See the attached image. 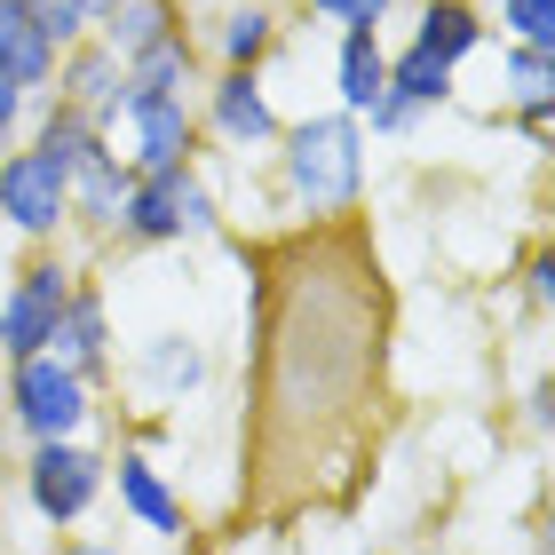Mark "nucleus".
Listing matches in <instances>:
<instances>
[{
	"mask_svg": "<svg viewBox=\"0 0 555 555\" xmlns=\"http://www.w3.org/2000/svg\"><path fill=\"white\" fill-rule=\"evenodd\" d=\"M286 33H294L286 0H215V9L191 16L198 56L222 64V72H270L278 48H286Z\"/></svg>",
	"mask_w": 555,
	"mask_h": 555,
	"instance_id": "obj_10",
	"label": "nucleus"
},
{
	"mask_svg": "<svg viewBox=\"0 0 555 555\" xmlns=\"http://www.w3.org/2000/svg\"><path fill=\"white\" fill-rule=\"evenodd\" d=\"M119 88H128V64H119L104 40H80V48H64V56H56V88H48V95L72 104V112H88L95 128H112Z\"/></svg>",
	"mask_w": 555,
	"mask_h": 555,
	"instance_id": "obj_15",
	"label": "nucleus"
},
{
	"mask_svg": "<svg viewBox=\"0 0 555 555\" xmlns=\"http://www.w3.org/2000/svg\"><path fill=\"white\" fill-rule=\"evenodd\" d=\"M389 95H405V104H413L421 119H437V112H452V104H461V72L397 40V48H389Z\"/></svg>",
	"mask_w": 555,
	"mask_h": 555,
	"instance_id": "obj_19",
	"label": "nucleus"
},
{
	"mask_svg": "<svg viewBox=\"0 0 555 555\" xmlns=\"http://www.w3.org/2000/svg\"><path fill=\"white\" fill-rule=\"evenodd\" d=\"M524 301H532V318H547V301H555V255H547V238L524 246Z\"/></svg>",
	"mask_w": 555,
	"mask_h": 555,
	"instance_id": "obj_25",
	"label": "nucleus"
},
{
	"mask_svg": "<svg viewBox=\"0 0 555 555\" xmlns=\"http://www.w3.org/2000/svg\"><path fill=\"white\" fill-rule=\"evenodd\" d=\"M270 183H278V207H286L301 231L318 222H349L365 207V183H373V159H365V128L349 112H301L278 128L270 143Z\"/></svg>",
	"mask_w": 555,
	"mask_h": 555,
	"instance_id": "obj_2",
	"label": "nucleus"
},
{
	"mask_svg": "<svg viewBox=\"0 0 555 555\" xmlns=\"http://www.w3.org/2000/svg\"><path fill=\"white\" fill-rule=\"evenodd\" d=\"M198 80H207V56H198L191 33H175V40L151 48V56L128 64V88L119 95H198Z\"/></svg>",
	"mask_w": 555,
	"mask_h": 555,
	"instance_id": "obj_18",
	"label": "nucleus"
},
{
	"mask_svg": "<svg viewBox=\"0 0 555 555\" xmlns=\"http://www.w3.org/2000/svg\"><path fill=\"white\" fill-rule=\"evenodd\" d=\"M0 428L16 444H48V437H95L104 428V389L80 382L64 358H9L0 365Z\"/></svg>",
	"mask_w": 555,
	"mask_h": 555,
	"instance_id": "obj_4",
	"label": "nucleus"
},
{
	"mask_svg": "<svg viewBox=\"0 0 555 555\" xmlns=\"http://www.w3.org/2000/svg\"><path fill=\"white\" fill-rule=\"evenodd\" d=\"M310 16V33H389L405 0H294Z\"/></svg>",
	"mask_w": 555,
	"mask_h": 555,
	"instance_id": "obj_21",
	"label": "nucleus"
},
{
	"mask_svg": "<svg viewBox=\"0 0 555 555\" xmlns=\"http://www.w3.org/2000/svg\"><path fill=\"white\" fill-rule=\"evenodd\" d=\"M191 112H198V143H207V151H231V159H270L278 128H286V112L270 104V80H262V72H222V64H207Z\"/></svg>",
	"mask_w": 555,
	"mask_h": 555,
	"instance_id": "obj_7",
	"label": "nucleus"
},
{
	"mask_svg": "<svg viewBox=\"0 0 555 555\" xmlns=\"http://www.w3.org/2000/svg\"><path fill=\"white\" fill-rule=\"evenodd\" d=\"M24 16H33V33L56 48V56H64V48H80V40H95L88 16H80V0H24Z\"/></svg>",
	"mask_w": 555,
	"mask_h": 555,
	"instance_id": "obj_23",
	"label": "nucleus"
},
{
	"mask_svg": "<svg viewBox=\"0 0 555 555\" xmlns=\"http://www.w3.org/2000/svg\"><path fill=\"white\" fill-rule=\"evenodd\" d=\"M48 555H128L119 540H64V547H48Z\"/></svg>",
	"mask_w": 555,
	"mask_h": 555,
	"instance_id": "obj_27",
	"label": "nucleus"
},
{
	"mask_svg": "<svg viewBox=\"0 0 555 555\" xmlns=\"http://www.w3.org/2000/svg\"><path fill=\"white\" fill-rule=\"evenodd\" d=\"M104 135H112V151H119L135 175H167V167L207 159L191 95H119V112H112Z\"/></svg>",
	"mask_w": 555,
	"mask_h": 555,
	"instance_id": "obj_9",
	"label": "nucleus"
},
{
	"mask_svg": "<svg viewBox=\"0 0 555 555\" xmlns=\"http://www.w3.org/2000/svg\"><path fill=\"white\" fill-rule=\"evenodd\" d=\"M24 119H33V95H24L9 72H0V151H16V143H24Z\"/></svg>",
	"mask_w": 555,
	"mask_h": 555,
	"instance_id": "obj_26",
	"label": "nucleus"
},
{
	"mask_svg": "<svg viewBox=\"0 0 555 555\" xmlns=\"http://www.w3.org/2000/svg\"><path fill=\"white\" fill-rule=\"evenodd\" d=\"M397 16H405V48H421V56H437L452 72H468L492 48V16L476 0H405Z\"/></svg>",
	"mask_w": 555,
	"mask_h": 555,
	"instance_id": "obj_14",
	"label": "nucleus"
},
{
	"mask_svg": "<svg viewBox=\"0 0 555 555\" xmlns=\"http://www.w3.org/2000/svg\"><path fill=\"white\" fill-rule=\"evenodd\" d=\"M207 238H222V183L207 159H191L167 175H135L112 255H183V246H207Z\"/></svg>",
	"mask_w": 555,
	"mask_h": 555,
	"instance_id": "obj_3",
	"label": "nucleus"
},
{
	"mask_svg": "<svg viewBox=\"0 0 555 555\" xmlns=\"http://www.w3.org/2000/svg\"><path fill=\"white\" fill-rule=\"evenodd\" d=\"M104 461H112L104 437H48V444H24L9 461V476H16L33 524L80 532V524L95 516V500H104Z\"/></svg>",
	"mask_w": 555,
	"mask_h": 555,
	"instance_id": "obj_5",
	"label": "nucleus"
},
{
	"mask_svg": "<svg viewBox=\"0 0 555 555\" xmlns=\"http://www.w3.org/2000/svg\"><path fill=\"white\" fill-rule=\"evenodd\" d=\"M0 485H9V444H0Z\"/></svg>",
	"mask_w": 555,
	"mask_h": 555,
	"instance_id": "obj_29",
	"label": "nucleus"
},
{
	"mask_svg": "<svg viewBox=\"0 0 555 555\" xmlns=\"http://www.w3.org/2000/svg\"><path fill=\"white\" fill-rule=\"evenodd\" d=\"M492 40L555 48V0H500V9H492Z\"/></svg>",
	"mask_w": 555,
	"mask_h": 555,
	"instance_id": "obj_22",
	"label": "nucleus"
},
{
	"mask_svg": "<svg viewBox=\"0 0 555 555\" xmlns=\"http://www.w3.org/2000/svg\"><path fill=\"white\" fill-rule=\"evenodd\" d=\"M358 128H365V143H413L421 128H437V119H421V112L405 104V95H389V88H382V104H373V112L358 119Z\"/></svg>",
	"mask_w": 555,
	"mask_h": 555,
	"instance_id": "obj_24",
	"label": "nucleus"
},
{
	"mask_svg": "<svg viewBox=\"0 0 555 555\" xmlns=\"http://www.w3.org/2000/svg\"><path fill=\"white\" fill-rule=\"evenodd\" d=\"M476 9H485V16H492V9H500V0H476Z\"/></svg>",
	"mask_w": 555,
	"mask_h": 555,
	"instance_id": "obj_30",
	"label": "nucleus"
},
{
	"mask_svg": "<svg viewBox=\"0 0 555 555\" xmlns=\"http://www.w3.org/2000/svg\"><path fill=\"white\" fill-rule=\"evenodd\" d=\"M104 492L119 500V516L135 524V532H151V540H167V547H183V532H191V508H183V492H175V476L151 461L143 444H119L112 461H104Z\"/></svg>",
	"mask_w": 555,
	"mask_h": 555,
	"instance_id": "obj_12",
	"label": "nucleus"
},
{
	"mask_svg": "<svg viewBox=\"0 0 555 555\" xmlns=\"http://www.w3.org/2000/svg\"><path fill=\"white\" fill-rule=\"evenodd\" d=\"M492 48H500L492 112H532V104H555V48H516V40H492Z\"/></svg>",
	"mask_w": 555,
	"mask_h": 555,
	"instance_id": "obj_20",
	"label": "nucleus"
},
{
	"mask_svg": "<svg viewBox=\"0 0 555 555\" xmlns=\"http://www.w3.org/2000/svg\"><path fill=\"white\" fill-rule=\"evenodd\" d=\"M325 80H334V112L365 119L382 104V88H389V33H334Z\"/></svg>",
	"mask_w": 555,
	"mask_h": 555,
	"instance_id": "obj_16",
	"label": "nucleus"
},
{
	"mask_svg": "<svg viewBox=\"0 0 555 555\" xmlns=\"http://www.w3.org/2000/svg\"><path fill=\"white\" fill-rule=\"evenodd\" d=\"M175 33H191L183 0H119V9H112L104 24H95V40H104L119 64L151 56V48H159V40H175Z\"/></svg>",
	"mask_w": 555,
	"mask_h": 555,
	"instance_id": "obj_17",
	"label": "nucleus"
},
{
	"mask_svg": "<svg viewBox=\"0 0 555 555\" xmlns=\"http://www.w3.org/2000/svg\"><path fill=\"white\" fill-rule=\"evenodd\" d=\"M112 9H119V0H80V16H88V33H95V24H104Z\"/></svg>",
	"mask_w": 555,
	"mask_h": 555,
	"instance_id": "obj_28",
	"label": "nucleus"
},
{
	"mask_svg": "<svg viewBox=\"0 0 555 555\" xmlns=\"http://www.w3.org/2000/svg\"><path fill=\"white\" fill-rule=\"evenodd\" d=\"M48 358H64L80 382H95L112 397V365H119V318H112V286L104 278H80L56 318V341H48Z\"/></svg>",
	"mask_w": 555,
	"mask_h": 555,
	"instance_id": "obj_13",
	"label": "nucleus"
},
{
	"mask_svg": "<svg viewBox=\"0 0 555 555\" xmlns=\"http://www.w3.org/2000/svg\"><path fill=\"white\" fill-rule=\"evenodd\" d=\"M64 167H48L33 143L0 151V231L16 246H56L64 238Z\"/></svg>",
	"mask_w": 555,
	"mask_h": 555,
	"instance_id": "obj_11",
	"label": "nucleus"
},
{
	"mask_svg": "<svg viewBox=\"0 0 555 555\" xmlns=\"http://www.w3.org/2000/svg\"><path fill=\"white\" fill-rule=\"evenodd\" d=\"M255 500L301 508L358 476L382 428L389 294L349 222H318L278 255H255Z\"/></svg>",
	"mask_w": 555,
	"mask_h": 555,
	"instance_id": "obj_1",
	"label": "nucleus"
},
{
	"mask_svg": "<svg viewBox=\"0 0 555 555\" xmlns=\"http://www.w3.org/2000/svg\"><path fill=\"white\" fill-rule=\"evenodd\" d=\"M80 262L64 255V246H24V262L9 278V294H0V365L9 358H40L48 341H56V318L72 286H80Z\"/></svg>",
	"mask_w": 555,
	"mask_h": 555,
	"instance_id": "obj_6",
	"label": "nucleus"
},
{
	"mask_svg": "<svg viewBox=\"0 0 555 555\" xmlns=\"http://www.w3.org/2000/svg\"><path fill=\"white\" fill-rule=\"evenodd\" d=\"M207 373H215V358L191 325H151V334L128 341V358L112 365V389H128L143 413H175L207 389Z\"/></svg>",
	"mask_w": 555,
	"mask_h": 555,
	"instance_id": "obj_8",
	"label": "nucleus"
}]
</instances>
